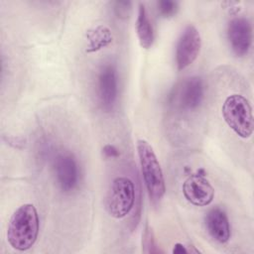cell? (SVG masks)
<instances>
[{
  "mask_svg": "<svg viewBox=\"0 0 254 254\" xmlns=\"http://www.w3.org/2000/svg\"><path fill=\"white\" fill-rule=\"evenodd\" d=\"M39 229L40 220L35 205L32 203L22 204L13 212L9 220L7 241L12 248L26 251L35 244Z\"/></svg>",
  "mask_w": 254,
  "mask_h": 254,
  "instance_id": "6da1fadb",
  "label": "cell"
},
{
  "mask_svg": "<svg viewBox=\"0 0 254 254\" xmlns=\"http://www.w3.org/2000/svg\"><path fill=\"white\" fill-rule=\"evenodd\" d=\"M137 152L148 194L153 201H159L165 194L166 186L158 158L153 147L144 139L137 140Z\"/></svg>",
  "mask_w": 254,
  "mask_h": 254,
  "instance_id": "7a4b0ae2",
  "label": "cell"
},
{
  "mask_svg": "<svg viewBox=\"0 0 254 254\" xmlns=\"http://www.w3.org/2000/svg\"><path fill=\"white\" fill-rule=\"evenodd\" d=\"M222 117L228 127L241 138H249L253 133L254 121L249 100L241 94L227 96L221 107Z\"/></svg>",
  "mask_w": 254,
  "mask_h": 254,
  "instance_id": "3957f363",
  "label": "cell"
},
{
  "mask_svg": "<svg viewBox=\"0 0 254 254\" xmlns=\"http://www.w3.org/2000/svg\"><path fill=\"white\" fill-rule=\"evenodd\" d=\"M135 202V187L126 177H117L112 181L105 199V208L114 218L125 217Z\"/></svg>",
  "mask_w": 254,
  "mask_h": 254,
  "instance_id": "277c9868",
  "label": "cell"
},
{
  "mask_svg": "<svg viewBox=\"0 0 254 254\" xmlns=\"http://www.w3.org/2000/svg\"><path fill=\"white\" fill-rule=\"evenodd\" d=\"M204 98V84L199 76H191L180 83L171 95L172 103L185 111L196 109Z\"/></svg>",
  "mask_w": 254,
  "mask_h": 254,
  "instance_id": "5b68a950",
  "label": "cell"
},
{
  "mask_svg": "<svg viewBox=\"0 0 254 254\" xmlns=\"http://www.w3.org/2000/svg\"><path fill=\"white\" fill-rule=\"evenodd\" d=\"M201 48V38L193 25H188L182 32L176 46V64L179 70L190 65Z\"/></svg>",
  "mask_w": 254,
  "mask_h": 254,
  "instance_id": "8992f818",
  "label": "cell"
},
{
  "mask_svg": "<svg viewBox=\"0 0 254 254\" xmlns=\"http://www.w3.org/2000/svg\"><path fill=\"white\" fill-rule=\"evenodd\" d=\"M227 40L237 57L248 54L252 45V26L245 17H235L227 25Z\"/></svg>",
  "mask_w": 254,
  "mask_h": 254,
  "instance_id": "52a82bcc",
  "label": "cell"
},
{
  "mask_svg": "<svg viewBox=\"0 0 254 254\" xmlns=\"http://www.w3.org/2000/svg\"><path fill=\"white\" fill-rule=\"evenodd\" d=\"M97 94L103 109L111 110L118 96V75L114 64H104L97 77Z\"/></svg>",
  "mask_w": 254,
  "mask_h": 254,
  "instance_id": "ba28073f",
  "label": "cell"
},
{
  "mask_svg": "<svg viewBox=\"0 0 254 254\" xmlns=\"http://www.w3.org/2000/svg\"><path fill=\"white\" fill-rule=\"evenodd\" d=\"M56 181L64 192L73 190L79 180V170L75 158L69 153L59 154L54 161Z\"/></svg>",
  "mask_w": 254,
  "mask_h": 254,
  "instance_id": "9c48e42d",
  "label": "cell"
},
{
  "mask_svg": "<svg viewBox=\"0 0 254 254\" xmlns=\"http://www.w3.org/2000/svg\"><path fill=\"white\" fill-rule=\"evenodd\" d=\"M183 194L191 204L205 206L213 200L214 189L204 178V175L193 174L185 180Z\"/></svg>",
  "mask_w": 254,
  "mask_h": 254,
  "instance_id": "30bf717a",
  "label": "cell"
},
{
  "mask_svg": "<svg viewBox=\"0 0 254 254\" xmlns=\"http://www.w3.org/2000/svg\"><path fill=\"white\" fill-rule=\"evenodd\" d=\"M206 230L210 237L218 243H226L230 239V223L226 212L220 207L209 209L204 217Z\"/></svg>",
  "mask_w": 254,
  "mask_h": 254,
  "instance_id": "8fae6325",
  "label": "cell"
},
{
  "mask_svg": "<svg viewBox=\"0 0 254 254\" xmlns=\"http://www.w3.org/2000/svg\"><path fill=\"white\" fill-rule=\"evenodd\" d=\"M136 34L140 43V46L143 49H149L154 42V32L153 27L148 16L146 7L143 3L139 4L138 16L136 19Z\"/></svg>",
  "mask_w": 254,
  "mask_h": 254,
  "instance_id": "7c38bea8",
  "label": "cell"
},
{
  "mask_svg": "<svg viewBox=\"0 0 254 254\" xmlns=\"http://www.w3.org/2000/svg\"><path fill=\"white\" fill-rule=\"evenodd\" d=\"M86 38L88 40L86 52L88 53L98 51L109 45L112 41L111 32L109 28L104 25H99L92 30H89L86 34Z\"/></svg>",
  "mask_w": 254,
  "mask_h": 254,
  "instance_id": "4fadbf2b",
  "label": "cell"
},
{
  "mask_svg": "<svg viewBox=\"0 0 254 254\" xmlns=\"http://www.w3.org/2000/svg\"><path fill=\"white\" fill-rule=\"evenodd\" d=\"M142 246H143V251L145 253H157L160 250L157 248L154 232L152 228L146 224L143 235H142Z\"/></svg>",
  "mask_w": 254,
  "mask_h": 254,
  "instance_id": "5bb4252c",
  "label": "cell"
},
{
  "mask_svg": "<svg viewBox=\"0 0 254 254\" xmlns=\"http://www.w3.org/2000/svg\"><path fill=\"white\" fill-rule=\"evenodd\" d=\"M158 13L164 18H170L176 15L179 10V4L177 1L172 0H160L157 2Z\"/></svg>",
  "mask_w": 254,
  "mask_h": 254,
  "instance_id": "9a60e30c",
  "label": "cell"
},
{
  "mask_svg": "<svg viewBox=\"0 0 254 254\" xmlns=\"http://www.w3.org/2000/svg\"><path fill=\"white\" fill-rule=\"evenodd\" d=\"M114 4V12L118 18H128L131 11V2L129 1H116Z\"/></svg>",
  "mask_w": 254,
  "mask_h": 254,
  "instance_id": "2e32d148",
  "label": "cell"
},
{
  "mask_svg": "<svg viewBox=\"0 0 254 254\" xmlns=\"http://www.w3.org/2000/svg\"><path fill=\"white\" fill-rule=\"evenodd\" d=\"M102 153L107 158H115L119 156L118 150L113 145H105L102 149Z\"/></svg>",
  "mask_w": 254,
  "mask_h": 254,
  "instance_id": "e0dca14e",
  "label": "cell"
},
{
  "mask_svg": "<svg viewBox=\"0 0 254 254\" xmlns=\"http://www.w3.org/2000/svg\"><path fill=\"white\" fill-rule=\"evenodd\" d=\"M173 253L175 254H183V253H188L189 250L186 248V246L182 243H176L173 247V250H172Z\"/></svg>",
  "mask_w": 254,
  "mask_h": 254,
  "instance_id": "ac0fdd59",
  "label": "cell"
}]
</instances>
